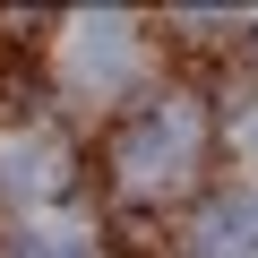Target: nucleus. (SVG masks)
<instances>
[{"label":"nucleus","mask_w":258,"mask_h":258,"mask_svg":"<svg viewBox=\"0 0 258 258\" xmlns=\"http://www.w3.org/2000/svg\"><path fill=\"white\" fill-rule=\"evenodd\" d=\"M189 147H198V112H189V103H155L147 120L120 129V181L164 189V181L189 172Z\"/></svg>","instance_id":"f257e3e1"},{"label":"nucleus","mask_w":258,"mask_h":258,"mask_svg":"<svg viewBox=\"0 0 258 258\" xmlns=\"http://www.w3.org/2000/svg\"><path fill=\"white\" fill-rule=\"evenodd\" d=\"M129 60H138V43H129V26H120V18H86V26L69 35V69H78L86 86H120V78H129Z\"/></svg>","instance_id":"f03ea898"},{"label":"nucleus","mask_w":258,"mask_h":258,"mask_svg":"<svg viewBox=\"0 0 258 258\" xmlns=\"http://www.w3.org/2000/svg\"><path fill=\"white\" fill-rule=\"evenodd\" d=\"M189 249H198V258H249V249H258V189H232V198H215V207L198 215Z\"/></svg>","instance_id":"7ed1b4c3"},{"label":"nucleus","mask_w":258,"mask_h":258,"mask_svg":"<svg viewBox=\"0 0 258 258\" xmlns=\"http://www.w3.org/2000/svg\"><path fill=\"white\" fill-rule=\"evenodd\" d=\"M43 164H52V147H26V138H18V147H0V189H18V198L43 189Z\"/></svg>","instance_id":"20e7f679"},{"label":"nucleus","mask_w":258,"mask_h":258,"mask_svg":"<svg viewBox=\"0 0 258 258\" xmlns=\"http://www.w3.org/2000/svg\"><path fill=\"white\" fill-rule=\"evenodd\" d=\"M35 258H78V241L69 232H35Z\"/></svg>","instance_id":"39448f33"},{"label":"nucleus","mask_w":258,"mask_h":258,"mask_svg":"<svg viewBox=\"0 0 258 258\" xmlns=\"http://www.w3.org/2000/svg\"><path fill=\"white\" fill-rule=\"evenodd\" d=\"M241 147H249V155H258V112H249V129H241Z\"/></svg>","instance_id":"423d86ee"}]
</instances>
